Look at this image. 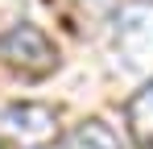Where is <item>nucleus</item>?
<instances>
[{
    "mask_svg": "<svg viewBox=\"0 0 153 149\" xmlns=\"http://www.w3.org/2000/svg\"><path fill=\"white\" fill-rule=\"evenodd\" d=\"M112 54L124 71L153 79V0H128L112 13Z\"/></svg>",
    "mask_w": 153,
    "mask_h": 149,
    "instance_id": "1",
    "label": "nucleus"
},
{
    "mask_svg": "<svg viewBox=\"0 0 153 149\" xmlns=\"http://www.w3.org/2000/svg\"><path fill=\"white\" fill-rule=\"evenodd\" d=\"M0 62L4 66H13L17 74H29V79H46V74L58 71V62H62V54L54 46V37L46 29H37V25H13V29H4L0 33Z\"/></svg>",
    "mask_w": 153,
    "mask_h": 149,
    "instance_id": "2",
    "label": "nucleus"
},
{
    "mask_svg": "<svg viewBox=\"0 0 153 149\" xmlns=\"http://www.w3.org/2000/svg\"><path fill=\"white\" fill-rule=\"evenodd\" d=\"M0 116H4V124H8L13 133H21V137L33 141V145L58 137V120H54L50 108H42V104H4Z\"/></svg>",
    "mask_w": 153,
    "mask_h": 149,
    "instance_id": "3",
    "label": "nucleus"
},
{
    "mask_svg": "<svg viewBox=\"0 0 153 149\" xmlns=\"http://www.w3.org/2000/svg\"><path fill=\"white\" fill-rule=\"evenodd\" d=\"M124 124L137 149H153V79L145 87H137V95L124 104Z\"/></svg>",
    "mask_w": 153,
    "mask_h": 149,
    "instance_id": "4",
    "label": "nucleus"
},
{
    "mask_svg": "<svg viewBox=\"0 0 153 149\" xmlns=\"http://www.w3.org/2000/svg\"><path fill=\"white\" fill-rule=\"evenodd\" d=\"M66 149H124V145H120V133H116L108 120L91 116V120H83V124L71 128Z\"/></svg>",
    "mask_w": 153,
    "mask_h": 149,
    "instance_id": "5",
    "label": "nucleus"
},
{
    "mask_svg": "<svg viewBox=\"0 0 153 149\" xmlns=\"http://www.w3.org/2000/svg\"><path fill=\"white\" fill-rule=\"evenodd\" d=\"M0 149H8V145H4V141H0Z\"/></svg>",
    "mask_w": 153,
    "mask_h": 149,
    "instance_id": "6",
    "label": "nucleus"
}]
</instances>
